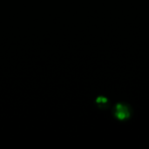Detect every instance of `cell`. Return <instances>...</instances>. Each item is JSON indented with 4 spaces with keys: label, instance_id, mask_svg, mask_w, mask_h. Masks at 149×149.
Returning a JSON list of instances; mask_svg holds the SVG:
<instances>
[{
    "label": "cell",
    "instance_id": "6da1fadb",
    "mask_svg": "<svg viewBox=\"0 0 149 149\" xmlns=\"http://www.w3.org/2000/svg\"><path fill=\"white\" fill-rule=\"evenodd\" d=\"M115 115L120 120H126L130 116V110L125 104H118L115 107Z\"/></svg>",
    "mask_w": 149,
    "mask_h": 149
},
{
    "label": "cell",
    "instance_id": "7a4b0ae2",
    "mask_svg": "<svg viewBox=\"0 0 149 149\" xmlns=\"http://www.w3.org/2000/svg\"><path fill=\"white\" fill-rule=\"evenodd\" d=\"M97 103H98V105H99L100 107H106L107 106V104H108V101H107V99H105V98H103V97H100V98H99V99L97 100Z\"/></svg>",
    "mask_w": 149,
    "mask_h": 149
}]
</instances>
